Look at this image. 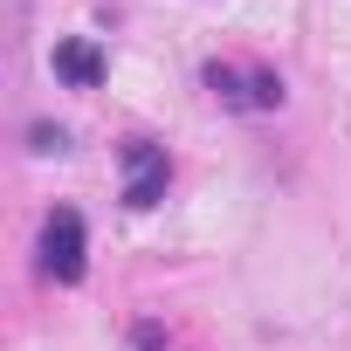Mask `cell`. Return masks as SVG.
<instances>
[{"instance_id": "obj_1", "label": "cell", "mask_w": 351, "mask_h": 351, "mask_svg": "<svg viewBox=\"0 0 351 351\" xmlns=\"http://www.w3.org/2000/svg\"><path fill=\"white\" fill-rule=\"evenodd\" d=\"M165 180H172L165 145L131 138V145H124V207H158V200H165Z\"/></svg>"}, {"instance_id": "obj_2", "label": "cell", "mask_w": 351, "mask_h": 351, "mask_svg": "<svg viewBox=\"0 0 351 351\" xmlns=\"http://www.w3.org/2000/svg\"><path fill=\"white\" fill-rule=\"evenodd\" d=\"M42 276H56V282H83V221H76L69 207H56L49 228H42Z\"/></svg>"}, {"instance_id": "obj_3", "label": "cell", "mask_w": 351, "mask_h": 351, "mask_svg": "<svg viewBox=\"0 0 351 351\" xmlns=\"http://www.w3.org/2000/svg\"><path fill=\"white\" fill-rule=\"evenodd\" d=\"M207 83H214V97L221 104H234V110H276L282 104V83L276 76H241V69H207Z\"/></svg>"}, {"instance_id": "obj_4", "label": "cell", "mask_w": 351, "mask_h": 351, "mask_svg": "<svg viewBox=\"0 0 351 351\" xmlns=\"http://www.w3.org/2000/svg\"><path fill=\"white\" fill-rule=\"evenodd\" d=\"M56 76L76 83V90H97V83H104V56H97V42H56Z\"/></svg>"}, {"instance_id": "obj_5", "label": "cell", "mask_w": 351, "mask_h": 351, "mask_svg": "<svg viewBox=\"0 0 351 351\" xmlns=\"http://www.w3.org/2000/svg\"><path fill=\"white\" fill-rule=\"evenodd\" d=\"M62 145H69V138H62L56 124H35V152H62Z\"/></svg>"}]
</instances>
